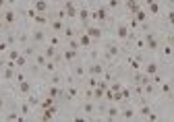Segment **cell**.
<instances>
[{
  "mask_svg": "<svg viewBox=\"0 0 174 122\" xmlns=\"http://www.w3.org/2000/svg\"><path fill=\"white\" fill-rule=\"evenodd\" d=\"M4 21H6L8 25L15 23V13H13V11H6V13H4Z\"/></svg>",
  "mask_w": 174,
  "mask_h": 122,
  "instance_id": "2e32d148",
  "label": "cell"
},
{
  "mask_svg": "<svg viewBox=\"0 0 174 122\" xmlns=\"http://www.w3.org/2000/svg\"><path fill=\"white\" fill-rule=\"evenodd\" d=\"M52 29H54V31H62L64 23H62V21H54V23H52Z\"/></svg>",
  "mask_w": 174,
  "mask_h": 122,
  "instance_id": "ac0fdd59",
  "label": "cell"
},
{
  "mask_svg": "<svg viewBox=\"0 0 174 122\" xmlns=\"http://www.w3.org/2000/svg\"><path fill=\"white\" fill-rule=\"evenodd\" d=\"M70 48H73V50H77V48H79V41H77V40H70Z\"/></svg>",
  "mask_w": 174,
  "mask_h": 122,
  "instance_id": "836d02e7",
  "label": "cell"
},
{
  "mask_svg": "<svg viewBox=\"0 0 174 122\" xmlns=\"http://www.w3.org/2000/svg\"><path fill=\"white\" fill-rule=\"evenodd\" d=\"M23 54H25V56H31V54H33V48H25V52H23Z\"/></svg>",
  "mask_w": 174,
  "mask_h": 122,
  "instance_id": "e575fe53",
  "label": "cell"
},
{
  "mask_svg": "<svg viewBox=\"0 0 174 122\" xmlns=\"http://www.w3.org/2000/svg\"><path fill=\"white\" fill-rule=\"evenodd\" d=\"M58 93H60V89H58V87H50V97H56Z\"/></svg>",
  "mask_w": 174,
  "mask_h": 122,
  "instance_id": "484cf974",
  "label": "cell"
},
{
  "mask_svg": "<svg viewBox=\"0 0 174 122\" xmlns=\"http://www.w3.org/2000/svg\"><path fill=\"white\" fill-rule=\"evenodd\" d=\"M164 54H166V56H170V54H172V48H170V46H166V48H164Z\"/></svg>",
  "mask_w": 174,
  "mask_h": 122,
  "instance_id": "d590c367",
  "label": "cell"
},
{
  "mask_svg": "<svg viewBox=\"0 0 174 122\" xmlns=\"http://www.w3.org/2000/svg\"><path fill=\"white\" fill-rule=\"evenodd\" d=\"M52 103H54V99H52V97H46L42 102V108H52Z\"/></svg>",
  "mask_w": 174,
  "mask_h": 122,
  "instance_id": "44dd1931",
  "label": "cell"
},
{
  "mask_svg": "<svg viewBox=\"0 0 174 122\" xmlns=\"http://www.w3.org/2000/svg\"><path fill=\"white\" fill-rule=\"evenodd\" d=\"M145 44H147L149 50H155V48H158V40H155V35H153V33L145 35Z\"/></svg>",
  "mask_w": 174,
  "mask_h": 122,
  "instance_id": "7a4b0ae2",
  "label": "cell"
},
{
  "mask_svg": "<svg viewBox=\"0 0 174 122\" xmlns=\"http://www.w3.org/2000/svg\"><path fill=\"white\" fill-rule=\"evenodd\" d=\"M33 19H35V23H37V25H46V23H48V19H46V15H44V13H37Z\"/></svg>",
  "mask_w": 174,
  "mask_h": 122,
  "instance_id": "7c38bea8",
  "label": "cell"
},
{
  "mask_svg": "<svg viewBox=\"0 0 174 122\" xmlns=\"http://www.w3.org/2000/svg\"><path fill=\"white\" fill-rule=\"evenodd\" d=\"M170 91H172V87H170V85H168V83H164V87H162V93H170Z\"/></svg>",
  "mask_w": 174,
  "mask_h": 122,
  "instance_id": "f1b7e54d",
  "label": "cell"
},
{
  "mask_svg": "<svg viewBox=\"0 0 174 122\" xmlns=\"http://www.w3.org/2000/svg\"><path fill=\"white\" fill-rule=\"evenodd\" d=\"M168 23H170V25H174V11H170V13H168Z\"/></svg>",
  "mask_w": 174,
  "mask_h": 122,
  "instance_id": "4dcf8cb0",
  "label": "cell"
},
{
  "mask_svg": "<svg viewBox=\"0 0 174 122\" xmlns=\"http://www.w3.org/2000/svg\"><path fill=\"white\" fill-rule=\"evenodd\" d=\"M83 110L87 112V114H91V112H93V103H85V106H83Z\"/></svg>",
  "mask_w": 174,
  "mask_h": 122,
  "instance_id": "f546056e",
  "label": "cell"
},
{
  "mask_svg": "<svg viewBox=\"0 0 174 122\" xmlns=\"http://www.w3.org/2000/svg\"><path fill=\"white\" fill-rule=\"evenodd\" d=\"M139 114H141V116H145V118H147V116L151 114V110L147 108V106H143V108H141V112H139Z\"/></svg>",
  "mask_w": 174,
  "mask_h": 122,
  "instance_id": "d4e9b609",
  "label": "cell"
},
{
  "mask_svg": "<svg viewBox=\"0 0 174 122\" xmlns=\"http://www.w3.org/2000/svg\"><path fill=\"white\" fill-rule=\"evenodd\" d=\"M93 17H98V19L106 21V11H104V8H100V11H98V13H95V15H93Z\"/></svg>",
  "mask_w": 174,
  "mask_h": 122,
  "instance_id": "603a6c76",
  "label": "cell"
},
{
  "mask_svg": "<svg viewBox=\"0 0 174 122\" xmlns=\"http://www.w3.org/2000/svg\"><path fill=\"white\" fill-rule=\"evenodd\" d=\"M75 75H77V77L83 75V66H77V68H75Z\"/></svg>",
  "mask_w": 174,
  "mask_h": 122,
  "instance_id": "d6a6232c",
  "label": "cell"
},
{
  "mask_svg": "<svg viewBox=\"0 0 174 122\" xmlns=\"http://www.w3.org/2000/svg\"><path fill=\"white\" fill-rule=\"evenodd\" d=\"M8 58H11V60H17V58H19V52H17V50H11V52H8Z\"/></svg>",
  "mask_w": 174,
  "mask_h": 122,
  "instance_id": "cb8c5ba5",
  "label": "cell"
},
{
  "mask_svg": "<svg viewBox=\"0 0 174 122\" xmlns=\"http://www.w3.org/2000/svg\"><path fill=\"white\" fill-rule=\"evenodd\" d=\"M2 6H4V0H0V8H2Z\"/></svg>",
  "mask_w": 174,
  "mask_h": 122,
  "instance_id": "ab89813d",
  "label": "cell"
},
{
  "mask_svg": "<svg viewBox=\"0 0 174 122\" xmlns=\"http://www.w3.org/2000/svg\"><path fill=\"white\" fill-rule=\"evenodd\" d=\"M4 48H6V46H4V44H0V52H2V50H4Z\"/></svg>",
  "mask_w": 174,
  "mask_h": 122,
  "instance_id": "f35d334b",
  "label": "cell"
},
{
  "mask_svg": "<svg viewBox=\"0 0 174 122\" xmlns=\"http://www.w3.org/2000/svg\"><path fill=\"white\" fill-rule=\"evenodd\" d=\"M66 95H69V97H75V95H77V89H75V87H70V89H69V93H66Z\"/></svg>",
  "mask_w": 174,
  "mask_h": 122,
  "instance_id": "1f68e13d",
  "label": "cell"
},
{
  "mask_svg": "<svg viewBox=\"0 0 174 122\" xmlns=\"http://www.w3.org/2000/svg\"><path fill=\"white\" fill-rule=\"evenodd\" d=\"M64 15H69V17H77V8L73 6V2H66V11H64Z\"/></svg>",
  "mask_w": 174,
  "mask_h": 122,
  "instance_id": "30bf717a",
  "label": "cell"
},
{
  "mask_svg": "<svg viewBox=\"0 0 174 122\" xmlns=\"http://www.w3.org/2000/svg\"><path fill=\"white\" fill-rule=\"evenodd\" d=\"M35 11L37 13H46L48 11V2L46 0H35Z\"/></svg>",
  "mask_w": 174,
  "mask_h": 122,
  "instance_id": "8992f818",
  "label": "cell"
},
{
  "mask_svg": "<svg viewBox=\"0 0 174 122\" xmlns=\"http://www.w3.org/2000/svg\"><path fill=\"white\" fill-rule=\"evenodd\" d=\"M87 35H89L91 40H100V37H102V29H98V27H89V29H87Z\"/></svg>",
  "mask_w": 174,
  "mask_h": 122,
  "instance_id": "3957f363",
  "label": "cell"
},
{
  "mask_svg": "<svg viewBox=\"0 0 174 122\" xmlns=\"http://www.w3.org/2000/svg\"><path fill=\"white\" fill-rule=\"evenodd\" d=\"M4 108V99H2V97H0V110Z\"/></svg>",
  "mask_w": 174,
  "mask_h": 122,
  "instance_id": "74e56055",
  "label": "cell"
},
{
  "mask_svg": "<svg viewBox=\"0 0 174 122\" xmlns=\"http://www.w3.org/2000/svg\"><path fill=\"white\" fill-rule=\"evenodd\" d=\"M19 91L27 95L29 91H31V85H29V83H25V81H21V85H19Z\"/></svg>",
  "mask_w": 174,
  "mask_h": 122,
  "instance_id": "5bb4252c",
  "label": "cell"
},
{
  "mask_svg": "<svg viewBox=\"0 0 174 122\" xmlns=\"http://www.w3.org/2000/svg\"><path fill=\"white\" fill-rule=\"evenodd\" d=\"M147 4H149V13H151V15L160 13V4H158L155 0H147Z\"/></svg>",
  "mask_w": 174,
  "mask_h": 122,
  "instance_id": "9c48e42d",
  "label": "cell"
},
{
  "mask_svg": "<svg viewBox=\"0 0 174 122\" xmlns=\"http://www.w3.org/2000/svg\"><path fill=\"white\" fill-rule=\"evenodd\" d=\"M135 17H137V21H145L147 19V13H145V11H137Z\"/></svg>",
  "mask_w": 174,
  "mask_h": 122,
  "instance_id": "ffe728a7",
  "label": "cell"
},
{
  "mask_svg": "<svg viewBox=\"0 0 174 122\" xmlns=\"http://www.w3.org/2000/svg\"><path fill=\"white\" fill-rule=\"evenodd\" d=\"M89 44H91V37H89V35H87V33H85L83 37L79 40V46H89Z\"/></svg>",
  "mask_w": 174,
  "mask_h": 122,
  "instance_id": "d6986e66",
  "label": "cell"
},
{
  "mask_svg": "<svg viewBox=\"0 0 174 122\" xmlns=\"http://www.w3.org/2000/svg\"><path fill=\"white\" fill-rule=\"evenodd\" d=\"M133 116H135V110H133V108H125V110H122V118H133Z\"/></svg>",
  "mask_w": 174,
  "mask_h": 122,
  "instance_id": "e0dca14e",
  "label": "cell"
},
{
  "mask_svg": "<svg viewBox=\"0 0 174 122\" xmlns=\"http://www.w3.org/2000/svg\"><path fill=\"white\" fill-rule=\"evenodd\" d=\"M116 54H118V46H114V44H110V46L106 48V58H114Z\"/></svg>",
  "mask_w": 174,
  "mask_h": 122,
  "instance_id": "5b68a950",
  "label": "cell"
},
{
  "mask_svg": "<svg viewBox=\"0 0 174 122\" xmlns=\"http://www.w3.org/2000/svg\"><path fill=\"white\" fill-rule=\"evenodd\" d=\"M102 73H104V66H102L100 62H95V64H91V66H89V75L91 77H100Z\"/></svg>",
  "mask_w": 174,
  "mask_h": 122,
  "instance_id": "6da1fadb",
  "label": "cell"
},
{
  "mask_svg": "<svg viewBox=\"0 0 174 122\" xmlns=\"http://www.w3.org/2000/svg\"><path fill=\"white\" fill-rule=\"evenodd\" d=\"M77 58V50H73V48H70V50H66V52H64V60H75Z\"/></svg>",
  "mask_w": 174,
  "mask_h": 122,
  "instance_id": "4fadbf2b",
  "label": "cell"
},
{
  "mask_svg": "<svg viewBox=\"0 0 174 122\" xmlns=\"http://www.w3.org/2000/svg\"><path fill=\"white\" fill-rule=\"evenodd\" d=\"M116 116H118V108H114V106H112V108L108 110V118H116Z\"/></svg>",
  "mask_w": 174,
  "mask_h": 122,
  "instance_id": "7402d4cb",
  "label": "cell"
},
{
  "mask_svg": "<svg viewBox=\"0 0 174 122\" xmlns=\"http://www.w3.org/2000/svg\"><path fill=\"white\" fill-rule=\"evenodd\" d=\"M155 73H158V64H155V62H149L145 66V75H155Z\"/></svg>",
  "mask_w": 174,
  "mask_h": 122,
  "instance_id": "8fae6325",
  "label": "cell"
},
{
  "mask_svg": "<svg viewBox=\"0 0 174 122\" xmlns=\"http://www.w3.org/2000/svg\"><path fill=\"white\" fill-rule=\"evenodd\" d=\"M116 35H118L120 40H126V37L131 35V33H129V27H126V25H120V27L116 29Z\"/></svg>",
  "mask_w": 174,
  "mask_h": 122,
  "instance_id": "277c9868",
  "label": "cell"
},
{
  "mask_svg": "<svg viewBox=\"0 0 174 122\" xmlns=\"http://www.w3.org/2000/svg\"><path fill=\"white\" fill-rule=\"evenodd\" d=\"M15 64H17V66H23V64H25V56H19V58L15 60Z\"/></svg>",
  "mask_w": 174,
  "mask_h": 122,
  "instance_id": "4316f807",
  "label": "cell"
},
{
  "mask_svg": "<svg viewBox=\"0 0 174 122\" xmlns=\"http://www.w3.org/2000/svg\"><path fill=\"white\" fill-rule=\"evenodd\" d=\"M44 56H46V58H54V56H56V50H54V46L46 48V50H44Z\"/></svg>",
  "mask_w": 174,
  "mask_h": 122,
  "instance_id": "9a60e30c",
  "label": "cell"
},
{
  "mask_svg": "<svg viewBox=\"0 0 174 122\" xmlns=\"http://www.w3.org/2000/svg\"><path fill=\"white\" fill-rule=\"evenodd\" d=\"M126 8H129V11L135 15L137 11H139V2H137V0H126Z\"/></svg>",
  "mask_w": 174,
  "mask_h": 122,
  "instance_id": "52a82bcc",
  "label": "cell"
},
{
  "mask_svg": "<svg viewBox=\"0 0 174 122\" xmlns=\"http://www.w3.org/2000/svg\"><path fill=\"white\" fill-rule=\"evenodd\" d=\"M79 17H81L83 21H87L89 19V13H87V11H79Z\"/></svg>",
  "mask_w": 174,
  "mask_h": 122,
  "instance_id": "83f0119b",
  "label": "cell"
},
{
  "mask_svg": "<svg viewBox=\"0 0 174 122\" xmlns=\"http://www.w3.org/2000/svg\"><path fill=\"white\" fill-rule=\"evenodd\" d=\"M118 6V0H110V8H116Z\"/></svg>",
  "mask_w": 174,
  "mask_h": 122,
  "instance_id": "8d00e7d4",
  "label": "cell"
},
{
  "mask_svg": "<svg viewBox=\"0 0 174 122\" xmlns=\"http://www.w3.org/2000/svg\"><path fill=\"white\" fill-rule=\"evenodd\" d=\"M31 35H33V41H37V44L46 40V33H44L42 29H35V31H33V33H31Z\"/></svg>",
  "mask_w": 174,
  "mask_h": 122,
  "instance_id": "ba28073f",
  "label": "cell"
}]
</instances>
